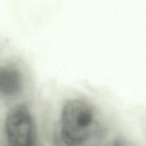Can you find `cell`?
<instances>
[{"instance_id":"1","label":"cell","mask_w":146,"mask_h":146,"mask_svg":"<svg viewBox=\"0 0 146 146\" xmlns=\"http://www.w3.org/2000/svg\"><path fill=\"white\" fill-rule=\"evenodd\" d=\"M98 111L90 101L73 98L63 105L60 118V137L64 145H87L101 133Z\"/></svg>"},{"instance_id":"2","label":"cell","mask_w":146,"mask_h":146,"mask_svg":"<svg viewBox=\"0 0 146 146\" xmlns=\"http://www.w3.org/2000/svg\"><path fill=\"white\" fill-rule=\"evenodd\" d=\"M5 133L10 145H33L34 139L33 122L31 114L26 107L17 106L10 110L5 121Z\"/></svg>"},{"instance_id":"3","label":"cell","mask_w":146,"mask_h":146,"mask_svg":"<svg viewBox=\"0 0 146 146\" xmlns=\"http://www.w3.org/2000/svg\"><path fill=\"white\" fill-rule=\"evenodd\" d=\"M21 86V79L18 71L12 68L0 69V94L12 96L19 92Z\"/></svg>"}]
</instances>
